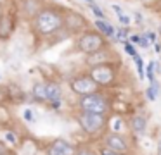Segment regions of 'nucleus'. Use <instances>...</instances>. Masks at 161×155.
Masks as SVG:
<instances>
[{"instance_id": "3", "label": "nucleus", "mask_w": 161, "mask_h": 155, "mask_svg": "<svg viewBox=\"0 0 161 155\" xmlns=\"http://www.w3.org/2000/svg\"><path fill=\"white\" fill-rule=\"evenodd\" d=\"M78 107H80L81 112H92V114H102V116H106L109 110V102L102 93L94 91V93L80 96Z\"/></svg>"}, {"instance_id": "32", "label": "nucleus", "mask_w": 161, "mask_h": 155, "mask_svg": "<svg viewBox=\"0 0 161 155\" xmlns=\"http://www.w3.org/2000/svg\"><path fill=\"white\" fill-rule=\"evenodd\" d=\"M135 19H137V23H140V21H142V17H140V14H135Z\"/></svg>"}, {"instance_id": "31", "label": "nucleus", "mask_w": 161, "mask_h": 155, "mask_svg": "<svg viewBox=\"0 0 161 155\" xmlns=\"http://www.w3.org/2000/svg\"><path fill=\"white\" fill-rule=\"evenodd\" d=\"M5 102V93H4V90H0V105Z\"/></svg>"}, {"instance_id": "16", "label": "nucleus", "mask_w": 161, "mask_h": 155, "mask_svg": "<svg viewBox=\"0 0 161 155\" xmlns=\"http://www.w3.org/2000/svg\"><path fill=\"white\" fill-rule=\"evenodd\" d=\"M25 10L30 14V16H36L40 12V0H26L25 2Z\"/></svg>"}, {"instance_id": "2", "label": "nucleus", "mask_w": 161, "mask_h": 155, "mask_svg": "<svg viewBox=\"0 0 161 155\" xmlns=\"http://www.w3.org/2000/svg\"><path fill=\"white\" fill-rule=\"evenodd\" d=\"M106 45H108L106 36L101 31H94V29L83 31L76 41V48L81 54H87V55L94 54V52L101 50V48H106Z\"/></svg>"}, {"instance_id": "13", "label": "nucleus", "mask_w": 161, "mask_h": 155, "mask_svg": "<svg viewBox=\"0 0 161 155\" xmlns=\"http://www.w3.org/2000/svg\"><path fill=\"white\" fill-rule=\"evenodd\" d=\"M130 127H132V131L135 134H142L144 131H146L147 127V119L146 116H142V114H137V116H133L132 119H130Z\"/></svg>"}, {"instance_id": "5", "label": "nucleus", "mask_w": 161, "mask_h": 155, "mask_svg": "<svg viewBox=\"0 0 161 155\" xmlns=\"http://www.w3.org/2000/svg\"><path fill=\"white\" fill-rule=\"evenodd\" d=\"M78 124L87 134H97L106 127V116L92 112H81L78 116Z\"/></svg>"}, {"instance_id": "29", "label": "nucleus", "mask_w": 161, "mask_h": 155, "mask_svg": "<svg viewBox=\"0 0 161 155\" xmlns=\"http://www.w3.org/2000/svg\"><path fill=\"white\" fill-rule=\"evenodd\" d=\"M130 40H132L133 43H139V41H140V36H139V34H132V36H130Z\"/></svg>"}, {"instance_id": "18", "label": "nucleus", "mask_w": 161, "mask_h": 155, "mask_svg": "<svg viewBox=\"0 0 161 155\" xmlns=\"http://www.w3.org/2000/svg\"><path fill=\"white\" fill-rule=\"evenodd\" d=\"M147 96H149V100H156L158 96V83L153 81L149 86V90H147Z\"/></svg>"}, {"instance_id": "33", "label": "nucleus", "mask_w": 161, "mask_h": 155, "mask_svg": "<svg viewBox=\"0 0 161 155\" xmlns=\"http://www.w3.org/2000/svg\"><path fill=\"white\" fill-rule=\"evenodd\" d=\"M85 2H87V3H94V0H85Z\"/></svg>"}, {"instance_id": "26", "label": "nucleus", "mask_w": 161, "mask_h": 155, "mask_svg": "<svg viewBox=\"0 0 161 155\" xmlns=\"http://www.w3.org/2000/svg\"><path fill=\"white\" fill-rule=\"evenodd\" d=\"M25 117H26V121L33 122V114H31V110H30V109H26V110H25Z\"/></svg>"}, {"instance_id": "25", "label": "nucleus", "mask_w": 161, "mask_h": 155, "mask_svg": "<svg viewBox=\"0 0 161 155\" xmlns=\"http://www.w3.org/2000/svg\"><path fill=\"white\" fill-rule=\"evenodd\" d=\"M0 155H7V145L4 141H0Z\"/></svg>"}, {"instance_id": "6", "label": "nucleus", "mask_w": 161, "mask_h": 155, "mask_svg": "<svg viewBox=\"0 0 161 155\" xmlns=\"http://www.w3.org/2000/svg\"><path fill=\"white\" fill-rule=\"evenodd\" d=\"M69 88L73 90V93H76L78 96H83V95H88V93L97 91L99 85L92 79L90 74H80V76H75V78L71 79Z\"/></svg>"}, {"instance_id": "14", "label": "nucleus", "mask_w": 161, "mask_h": 155, "mask_svg": "<svg viewBox=\"0 0 161 155\" xmlns=\"http://www.w3.org/2000/svg\"><path fill=\"white\" fill-rule=\"evenodd\" d=\"M31 95L36 102H47V83H35Z\"/></svg>"}, {"instance_id": "24", "label": "nucleus", "mask_w": 161, "mask_h": 155, "mask_svg": "<svg viewBox=\"0 0 161 155\" xmlns=\"http://www.w3.org/2000/svg\"><path fill=\"white\" fill-rule=\"evenodd\" d=\"M139 43L142 45L144 48H146V47H149V43H151V41L147 40V36H146V34H142V36H140V41H139Z\"/></svg>"}, {"instance_id": "22", "label": "nucleus", "mask_w": 161, "mask_h": 155, "mask_svg": "<svg viewBox=\"0 0 161 155\" xmlns=\"http://www.w3.org/2000/svg\"><path fill=\"white\" fill-rule=\"evenodd\" d=\"M99 155H123V153H119V152L113 150V148H109V147H104V148H101Z\"/></svg>"}, {"instance_id": "27", "label": "nucleus", "mask_w": 161, "mask_h": 155, "mask_svg": "<svg viewBox=\"0 0 161 155\" xmlns=\"http://www.w3.org/2000/svg\"><path fill=\"white\" fill-rule=\"evenodd\" d=\"M146 36H147V40L153 41V43L156 41V34H154V33H146Z\"/></svg>"}, {"instance_id": "21", "label": "nucleus", "mask_w": 161, "mask_h": 155, "mask_svg": "<svg viewBox=\"0 0 161 155\" xmlns=\"http://www.w3.org/2000/svg\"><path fill=\"white\" fill-rule=\"evenodd\" d=\"M75 155H97V153L90 147H80V148H76V153Z\"/></svg>"}, {"instance_id": "12", "label": "nucleus", "mask_w": 161, "mask_h": 155, "mask_svg": "<svg viewBox=\"0 0 161 155\" xmlns=\"http://www.w3.org/2000/svg\"><path fill=\"white\" fill-rule=\"evenodd\" d=\"M109 52H111V50H108V48H101V50H97V52H94V54L88 55L87 62H88L90 65L102 64V62H111L113 57L109 55Z\"/></svg>"}, {"instance_id": "10", "label": "nucleus", "mask_w": 161, "mask_h": 155, "mask_svg": "<svg viewBox=\"0 0 161 155\" xmlns=\"http://www.w3.org/2000/svg\"><path fill=\"white\" fill-rule=\"evenodd\" d=\"M61 96H63V91H61V86L54 81L47 83V102L52 103L54 109H59L61 105Z\"/></svg>"}, {"instance_id": "11", "label": "nucleus", "mask_w": 161, "mask_h": 155, "mask_svg": "<svg viewBox=\"0 0 161 155\" xmlns=\"http://www.w3.org/2000/svg\"><path fill=\"white\" fill-rule=\"evenodd\" d=\"M14 31V17L11 14L0 16V40H7Z\"/></svg>"}, {"instance_id": "28", "label": "nucleus", "mask_w": 161, "mask_h": 155, "mask_svg": "<svg viewBox=\"0 0 161 155\" xmlns=\"http://www.w3.org/2000/svg\"><path fill=\"white\" fill-rule=\"evenodd\" d=\"M7 140L11 141V143H16V136H14V133H11V131H9V133H7Z\"/></svg>"}, {"instance_id": "7", "label": "nucleus", "mask_w": 161, "mask_h": 155, "mask_svg": "<svg viewBox=\"0 0 161 155\" xmlns=\"http://www.w3.org/2000/svg\"><path fill=\"white\" fill-rule=\"evenodd\" d=\"M88 26V23L85 21L83 16H80L78 12H66L64 14V28L69 33H80L85 31V28Z\"/></svg>"}, {"instance_id": "8", "label": "nucleus", "mask_w": 161, "mask_h": 155, "mask_svg": "<svg viewBox=\"0 0 161 155\" xmlns=\"http://www.w3.org/2000/svg\"><path fill=\"white\" fill-rule=\"evenodd\" d=\"M106 147L113 148V150L119 152V153H123V155H126V153L130 152V143H128V140H126V138L123 136L121 133H116V131L106 136Z\"/></svg>"}, {"instance_id": "19", "label": "nucleus", "mask_w": 161, "mask_h": 155, "mask_svg": "<svg viewBox=\"0 0 161 155\" xmlns=\"http://www.w3.org/2000/svg\"><path fill=\"white\" fill-rule=\"evenodd\" d=\"M114 38H116L118 41H125V38H128V29H126V28H121V29H116Z\"/></svg>"}, {"instance_id": "1", "label": "nucleus", "mask_w": 161, "mask_h": 155, "mask_svg": "<svg viewBox=\"0 0 161 155\" xmlns=\"http://www.w3.org/2000/svg\"><path fill=\"white\" fill-rule=\"evenodd\" d=\"M64 28V14L56 9H42L35 16V29L40 34H54Z\"/></svg>"}, {"instance_id": "20", "label": "nucleus", "mask_w": 161, "mask_h": 155, "mask_svg": "<svg viewBox=\"0 0 161 155\" xmlns=\"http://www.w3.org/2000/svg\"><path fill=\"white\" fill-rule=\"evenodd\" d=\"M133 60H135V64H137V72H139V76H140V78H144V60L139 57V55H135Z\"/></svg>"}, {"instance_id": "9", "label": "nucleus", "mask_w": 161, "mask_h": 155, "mask_svg": "<svg viewBox=\"0 0 161 155\" xmlns=\"http://www.w3.org/2000/svg\"><path fill=\"white\" fill-rule=\"evenodd\" d=\"M75 153H76V148L63 138L54 140L47 148V155H75Z\"/></svg>"}, {"instance_id": "4", "label": "nucleus", "mask_w": 161, "mask_h": 155, "mask_svg": "<svg viewBox=\"0 0 161 155\" xmlns=\"http://www.w3.org/2000/svg\"><path fill=\"white\" fill-rule=\"evenodd\" d=\"M88 74L92 76L99 86H111L116 81V67L113 62H102V64L90 65Z\"/></svg>"}, {"instance_id": "15", "label": "nucleus", "mask_w": 161, "mask_h": 155, "mask_svg": "<svg viewBox=\"0 0 161 155\" xmlns=\"http://www.w3.org/2000/svg\"><path fill=\"white\" fill-rule=\"evenodd\" d=\"M95 28H97V31H101L106 38L114 36V33H116L114 26H113V24H109L106 19H97V21H95Z\"/></svg>"}, {"instance_id": "17", "label": "nucleus", "mask_w": 161, "mask_h": 155, "mask_svg": "<svg viewBox=\"0 0 161 155\" xmlns=\"http://www.w3.org/2000/svg\"><path fill=\"white\" fill-rule=\"evenodd\" d=\"M87 5L90 7V10H92V12H94L97 17H99V19H106V14L102 12V9H101L99 5H95V2H94V3H87Z\"/></svg>"}, {"instance_id": "30", "label": "nucleus", "mask_w": 161, "mask_h": 155, "mask_svg": "<svg viewBox=\"0 0 161 155\" xmlns=\"http://www.w3.org/2000/svg\"><path fill=\"white\" fill-rule=\"evenodd\" d=\"M158 155H161V133L158 136Z\"/></svg>"}, {"instance_id": "23", "label": "nucleus", "mask_w": 161, "mask_h": 155, "mask_svg": "<svg viewBox=\"0 0 161 155\" xmlns=\"http://www.w3.org/2000/svg\"><path fill=\"white\" fill-rule=\"evenodd\" d=\"M125 52H126V54H128V55H132V57H135V55H137L135 48H133L132 45L128 43V41H125Z\"/></svg>"}]
</instances>
